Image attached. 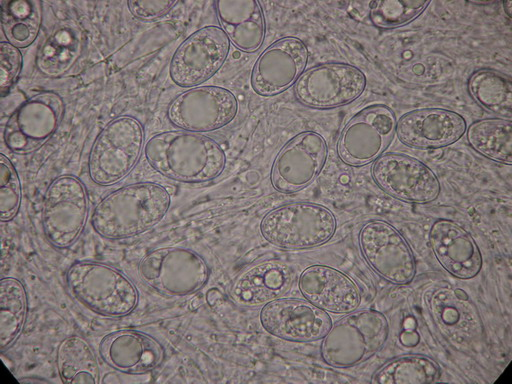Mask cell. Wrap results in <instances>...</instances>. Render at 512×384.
I'll return each mask as SVG.
<instances>
[{
    "label": "cell",
    "mask_w": 512,
    "mask_h": 384,
    "mask_svg": "<svg viewBox=\"0 0 512 384\" xmlns=\"http://www.w3.org/2000/svg\"><path fill=\"white\" fill-rule=\"evenodd\" d=\"M400 342L407 347L416 346L419 342V335L415 330H404L400 334Z\"/></svg>",
    "instance_id": "37"
},
{
    "label": "cell",
    "mask_w": 512,
    "mask_h": 384,
    "mask_svg": "<svg viewBox=\"0 0 512 384\" xmlns=\"http://www.w3.org/2000/svg\"><path fill=\"white\" fill-rule=\"evenodd\" d=\"M28 313V297L23 283L14 277L0 282V349L11 347L23 331Z\"/></svg>",
    "instance_id": "31"
},
{
    "label": "cell",
    "mask_w": 512,
    "mask_h": 384,
    "mask_svg": "<svg viewBox=\"0 0 512 384\" xmlns=\"http://www.w3.org/2000/svg\"><path fill=\"white\" fill-rule=\"evenodd\" d=\"M396 116L383 104L367 106L343 127L337 154L349 166H365L384 154L396 133Z\"/></svg>",
    "instance_id": "8"
},
{
    "label": "cell",
    "mask_w": 512,
    "mask_h": 384,
    "mask_svg": "<svg viewBox=\"0 0 512 384\" xmlns=\"http://www.w3.org/2000/svg\"><path fill=\"white\" fill-rule=\"evenodd\" d=\"M466 131L464 117L443 108H423L405 113L397 120L396 134L408 146L442 148L457 142Z\"/></svg>",
    "instance_id": "20"
},
{
    "label": "cell",
    "mask_w": 512,
    "mask_h": 384,
    "mask_svg": "<svg viewBox=\"0 0 512 384\" xmlns=\"http://www.w3.org/2000/svg\"><path fill=\"white\" fill-rule=\"evenodd\" d=\"M176 1L132 0L127 5L132 15L141 20H154L167 14Z\"/></svg>",
    "instance_id": "36"
},
{
    "label": "cell",
    "mask_w": 512,
    "mask_h": 384,
    "mask_svg": "<svg viewBox=\"0 0 512 384\" xmlns=\"http://www.w3.org/2000/svg\"><path fill=\"white\" fill-rule=\"evenodd\" d=\"M22 68V54L8 41L0 43V86L4 94L16 82Z\"/></svg>",
    "instance_id": "35"
},
{
    "label": "cell",
    "mask_w": 512,
    "mask_h": 384,
    "mask_svg": "<svg viewBox=\"0 0 512 384\" xmlns=\"http://www.w3.org/2000/svg\"><path fill=\"white\" fill-rule=\"evenodd\" d=\"M170 202V194L161 185L129 184L108 194L96 205L91 224L104 238H131L156 226L166 215Z\"/></svg>",
    "instance_id": "2"
},
{
    "label": "cell",
    "mask_w": 512,
    "mask_h": 384,
    "mask_svg": "<svg viewBox=\"0 0 512 384\" xmlns=\"http://www.w3.org/2000/svg\"><path fill=\"white\" fill-rule=\"evenodd\" d=\"M430 4V1L383 0L370 3L371 22L381 29H394L415 20Z\"/></svg>",
    "instance_id": "33"
},
{
    "label": "cell",
    "mask_w": 512,
    "mask_h": 384,
    "mask_svg": "<svg viewBox=\"0 0 512 384\" xmlns=\"http://www.w3.org/2000/svg\"><path fill=\"white\" fill-rule=\"evenodd\" d=\"M440 367L431 358L410 354L391 359L372 376L376 384H425L437 382Z\"/></svg>",
    "instance_id": "32"
},
{
    "label": "cell",
    "mask_w": 512,
    "mask_h": 384,
    "mask_svg": "<svg viewBox=\"0 0 512 384\" xmlns=\"http://www.w3.org/2000/svg\"><path fill=\"white\" fill-rule=\"evenodd\" d=\"M88 211L83 183L71 175L56 178L46 191L42 209V226L48 241L61 249L73 245L84 230Z\"/></svg>",
    "instance_id": "9"
},
{
    "label": "cell",
    "mask_w": 512,
    "mask_h": 384,
    "mask_svg": "<svg viewBox=\"0 0 512 384\" xmlns=\"http://www.w3.org/2000/svg\"><path fill=\"white\" fill-rule=\"evenodd\" d=\"M209 274L203 257L182 247L158 248L146 254L138 264L140 280L169 297L195 294L205 286Z\"/></svg>",
    "instance_id": "7"
},
{
    "label": "cell",
    "mask_w": 512,
    "mask_h": 384,
    "mask_svg": "<svg viewBox=\"0 0 512 384\" xmlns=\"http://www.w3.org/2000/svg\"><path fill=\"white\" fill-rule=\"evenodd\" d=\"M19 381H20V382H29V383H31V382H38V383H39V382H47V381H46V380H44V379H29V378L20 379Z\"/></svg>",
    "instance_id": "40"
},
{
    "label": "cell",
    "mask_w": 512,
    "mask_h": 384,
    "mask_svg": "<svg viewBox=\"0 0 512 384\" xmlns=\"http://www.w3.org/2000/svg\"><path fill=\"white\" fill-rule=\"evenodd\" d=\"M145 156L158 173L184 183L211 181L226 163L224 150L214 139L186 130L153 135L146 143Z\"/></svg>",
    "instance_id": "1"
},
{
    "label": "cell",
    "mask_w": 512,
    "mask_h": 384,
    "mask_svg": "<svg viewBox=\"0 0 512 384\" xmlns=\"http://www.w3.org/2000/svg\"><path fill=\"white\" fill-rule=\"evenodd\" d=\"M471 97L485 110L511 118L512 81L510 76L490 68L475 71L468 80Z\"/></svg>",
    "instance_id": "30"
},
{
    "label": "cell",
    "mask_w": 512,
    "mask_h": 384,
    "mask_svg": "<svg viewBox=\"0 0 512 384\" xmlns=\"http://www.w3.org/2000/svg\"><path fill=\"white\" fill-rule=\"evenodd\" d=\"M238 111L235 95L219 86H200L177 95L167 116L176 127L191 132H210L229 124Z\"/></svg>",
    "instance_id": "13"
},
{
    "label": "cell",
    "mask_w": 512,
    "mask_h": 384,
    "mask_svg": "<svg viewBox=\"0 0 512 384\" xmlns=\"http://www.w3.org/2000/svg\"><path fill=\"white\" fill-rule=\"evenodd\" d=\"M292 273L288 265L263 261L239 273L229 287V297L241 307H257L280 298L290 288Z\"/></svg>",
    "instance_id": "23"
},
{
    "label": "cell",
    "mask_w": 512,
    "mask_h": 384,
    "mask_svg": "<svg viewBox=\"0 0 512 384\" xmlns=\"http://www.w3.org/2000/svg\"><path fill=\"white\" fill-rule=\"evenodd\" d=\"M429 243L440 265L454 277L468 280L480 272V249L458 223L448 219L435 221L429 231Z\"/></svg>",
    "instance_id": "22"
},
{
    "label": "cell",
    "mask_w": 512,
    "mask_h": 384,
    "mask_svg": "<svg viewBox=\"0 0 512 384\" xmlns=\"http://www.w3.org/2000/svg\"><path fill=\"white\" fill-rule=\"evenodd\" d=\"M326 158L325 139L314 131L301 132L290 139L275 157L271 183L278 192H298L315 181Z\"/></svg>",
    "instance_id": "15"
},
{
    "label": "cell",
    "mask_w": 512,
    "mask_h": 384,
    "mask_svg": "<svg viewBox=\"0 0 512 384\" xmlns=\"http://www.w3.org/2000/svg\"><path fill=\"white\" fill-rule=\"evenodd\" d=\"M361 252L371 268L396 285L411 282L416 273L413 252L403 235L383 220H372L359 232Z\"/></svg>",
    "instance_id": "14"
},
{
    "label": "cell",
    "mask_w": 512,
    "mask_h": 384,
    "mask_svg": "<svg viewBox=\"0 0 512 384\" xmlns=\"http://www.w3.org/2000/svg\"><path fill=\"white\" fill-rule=\"evenodd\" d=\"M298 286L307 301L325 312L348 314L355 311L361 301L356 283L327 265L316 264L304 269Z\"/></svg>",
    "instance_id": "21"
},
{
    "label": "cell",
    "mask_w": 512,
    "mask_h": 384,
    "mask_svg": "<svg viewBox=\"0 0 512 384\" xmlns=\"http://www.w3.org/2000/svg\"><path fill=\"white\" fill-rule=\"evenodd\" d=\"M219 296H220V294H219L218 290H216V289L209 290L207 293L208 303L211 306H213L217 302V299L219 298Z\"/></svg>",
    "instance_id": "38"
},
{
    "label": "cell",
    "mask_w": 512,
    "mask_h": 384,
    "mask_svg": "<svg viewBox=\"0 0 512 384\" xmlns=\"http://www.w3.org/2000/svg\"><path fill=\"white\" fill-rule=\"evenodd\" d=\"M388 332V321L382 313L375 310L350 312L323 337L322 359L334 368L356 366L382 349Z\"/></svg>",
    "instance_id": "4"
},
{
    "label": "cell",
    "mask_w": 512,
    "mask_h": 384,
    "mask_svg": "<svg viewBox=\"0 0 512 384\" xmlns=\"http://www.w3.org/2000/svg\"><path fill=\"white\" fill-rule=\"evenodd\" d=\"M260 322L269 334L291 342L323 338L332 326L330 316L307 300L278 298L266 303Z\"/></svg>",
    "instance_id": "18"
},
{
    "label": "cell",
    "mask_w": 512,
    "mask_h": 384,
    "mask_svg": "<svg viewBox=\"0 0 512 384\" xmlns=\"http://www.w3.org/2000/svg\"><path fill=\"white\" fill-rule=\"evenodd\" d=\"M84 39V33L76 22H58L37 50V69L49 77L64 75L80 58Z\"/></svg>",
    "instance_id": "26"
},
{
    "label": "cell",
    "mask_w": 512,
    "mask_h": 384,
    "mask_svg": "<svg viewBox=\"0 0 512 384\" xmlns=\"http://www.w3.org/2000/svg\"><path fill=\"white\" fill-rule=\"evenodd\" d=\"M469 145L484 157L503 164L512 163V124L503 118L476 120L469 125Z\"/></svg>",
    "instance_id": "28"
},
{
    "label": "cell",
    "mask_w": 512,
    "mask_h": 384,
    "mask_svg": "<svg viewBox=\"0 0 512 384\" xmlns=\"http://www.w3.org/2000/svg\"><path fill=\"white\" fill-rule=\"evenodd\" d=\"M215 6L222 30L237 49L253 53L261 47L266 24L260 2L220 0Z\"/></svg>",
    "instance_id": "25"
},
{
    "label": "cell",
    "mask_w": 512,
    "mask_h": 384,
    "mask_svg": "<svg viewBox=\"0 0 512 384\" xmlns=\"http://www.w3.org/2000/svg\"><path fill=\"white\" fill-rule=\"evenodd\" d=\"M64 111L58 94L46 91L33 95L9 117L4 129L7 147L17 154L35 152L57 130Z\"/></svg>",
    "instance_id": "12"
},
{
    "label": "cell",
    "mask_w": 512,
    "mask_h": 384,
    "mask_svg": "<svg viewBox=\"0 0 512 384\" xmlns=\"http://www.w3.org/2000/svg\"><path fill=\"white\" fill-rule=\"evenodd\" d=\"M429 310L445 336L457 342H467L482 334L480 314L462 289L444 287L429 298Z\"/></svg>",
    "instance_id": "24"
},
{
    "label": "cell",
    "mask_w": 512,
    "mask_h": 384,
    "mask_svg": "<svg viewBox=\"0 0 512 384\" xmlns=\"http://www.w3.org/2000/svg\"><path fill=\"white\" fill-rule=\"evenodd\" d=\"M102 360L114 370L146 374L161 365L165 350L153 336L135 329H121L105 335L99 344Z\"/></svg>",
    "instance_id": "19"
},
{
    "label": "cell",
    "mask_w": 512,
    "mask_h": 384,
    "mask_svg": "<svg viewBox=\"0 0 512 384\" xmlns=\"http://www.w3.org/2000/svg\"><path fill=\"white\" fill-rule=\"evenodd\" d=\"M307 46L299 38L283 37L256 60L250 77L252 89L264 97L276 96L297 82L308 62Z\"/></svg>",
    "instance_id": "17"
},
{
    "label": "cell",
    "mask_w": 512,
    "mask_h": 384,
    "mask_svg": "<svg viewBox=\"0 0 512 384\" xmlns=\"http://www.w3.org/2000/svg\"><path fill=\"white\" fill-rule=\"evenodd\" d=\"M21 202V183L16 168L8 157L0 155V218L12 220Z\"/></svg>",
    "instance_id": "34"
},
{
    "label": "cell",
    "mask_w": 512,
    "mask_h": 384,
    "mask_svg": "<svg viewBox=\"0 0 512 384\" xmlns=\"http://www.w3.org/2000/svg\"><path fill=\"white\" fill-rule=\"evenodd\" d=\"M403 326L405 330H415L416 322L413 318L408 317L407 319H405Z\"/></svg>",
    "instance_id": "39"
},
{
    "label": "cell",
    "mask_w": 512,
    "mask_h": 384,
    "mask_svg": "<svg viewBox=\"0 0 512 384\" xmlns=\"http://www.w3.org/2000/svg\"><path fill=\"white\" fill-rule=\"evenodd\" d=\"M366 87V77L346 63L313 66L300 76L294 88L296 99L315 109H331L356 100Z\"/></svg>",
    "instance_id": "11"
},
{
    "label": "cell",
    "mask_w": 512,
    "mask_h": 384,
    "mask_svg": "<svg viewBox=\"0 0 512 384\" xmlns=\"http://www.w3.org/2000/svg\"><path fill=\"white\" fill-rule=\"evenodd\" d=\"M336 230L333 212L316 203L292 202L265 214L260 223L262 237L283 249H308L332 238Z\"/></svg>",
    "instance_id": "5"
},
{
    "label": "cell",
    "mask_w": 512,
    "mask_h": 384,
    "mask_svg": "<svg viewBox=\"0 0 512 384\" xmlns=\"http://www.w3.org/2000/svg\"><path fill=\"white\" fill-rule=\"evenodd\" d=\"M229 50L230 41L222 28L202 27L176 49L170 62V77L180 87L198 86L220 70Z\"/></svg>",
    "instance_id": "10"
},
{
    "label": "cell",
    "mask_w": 512,
    "mask_h": 384,
    "mask_svg": "<svg viewBox=\"0 0 512 384\" xmlns=\"http://www.w3.org/2000/svg\"><path fill=\"white\" fill-rule=\"evenodd\" d=\"M1 25L9 43L25 48L36 39L42 22V5L37 0H2Z\"/></svg>",
    "instance_id": "29"
},
{
    "label": "cell",
    "mask_w": 512,
    "mask_h": 384,
    "mask_svg": "<svg viewBox=\"0 0 512 384\" xmlns=\"http://www.w3.org/2000/svg\"><path fill=\"white\" fill-rule=\"evenodd\" d=\"M56 366L64 383H99V365L90 345L80 336L63 339L56 352Z\"/></svg>",
    "instance_id": "27"
},
{
    "label": "cell",
    "mask_w": 512,
    "mask_h": 384,
    "mask_svg": "<svg viewBox=\"0 0 512 384\" xmlns=\"http://www.w3.org/2000/svg\"><path fill=\"white\" fill-rule=\"evenodd\" d=\"M375 183L388 195L404 202L424 204L441 191L435 173L423 162L403 154H383L372 167Z\"/></svg>",
    "instance_id": "16"
},
{
    "label": "cell",
    "mask_w": 512,
    "mask_h": 384,
    "mask_svg": "<svg viewBox=\"0 0 512 384\" xmlns=\"http://www.w3.org/2000/svg\"><path fill=\"white\" fill-rule=\"evenodd\" d=\"M144 143L141 123L131 116L109 122L97 136L88 161L91 180L110 186L125 178L137 164Z\"/></svg>",
    "instance_id": "6"
},
{
    "label": "cell",
    "mask_w": 512,
    "mask_h": 384,
    "mask_svg": "<svg viewBox=\"0 0 512 384\" xmlns=\"http://www.w3.org/2000/svg\"><path fill=\"white\" fill-rule=\"evenodd\" d=\"M66 284L77 302L105 317L126 316L139 300L138 290L131 279L105 263H73L66 272Z\"/></svg>",
    "instance_id": "3"
}]
</instances>
